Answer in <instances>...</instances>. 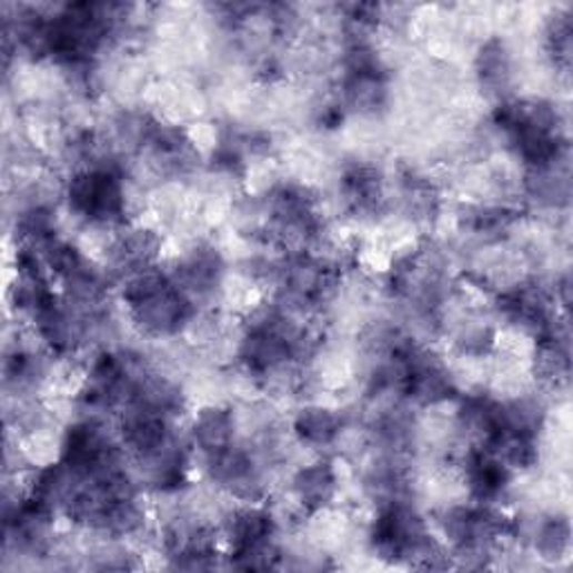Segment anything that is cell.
<instances>
[{
  "instance_id": "1",
  "label": "cell",
  "mask_w": 573,
  "mask_h": 573,
  "mask_svg": "<svg viewBox=\"0 0 573 573\" xmlns=\"http://www.w3.org/2000/svg\"><path fill=\"white\" fill-rule=\"evenodd\" d=\"M70 211L92 224H117L125 213V193L114 167L101 162L74 173L68 182Z\"/></svg>"
},
{
  "instance_id": "2",
  "label": "cell",
  "mask_w": 573,
  "mask_h": 573,
  "mask_svg": "<svg viewBox=\"0 0 573 573\" xmlns=\"http://www.w3.org/2000/svg\"><path fill=\"white\" fill-rule=\"evenodd\" d=\"M233 414L224 408H204L193 423V442L209 458L233 446Z\"/></svg>"
},
{
  "instance_id": "3",
  "label": "cell",
  "mask_w": 573,
  "mask_h": 573,
  "mask_svg": "<svg viewBox=\"0 0 573 573\" xmlns=\"http://www.w3.org/2000/svg\"><path fill=\"white\" fill-rule=\"evenodd\" d=\"M294 493L308 511H319L336 495V473L330 462H316L299 471Z\"/></svg>"
},
{
  "instance_id": "4",
  "label": "cell",
  "mask_w": 573,
  "mask_h": 573,
  "mask_svg": "<svg viewBox=\"0 0 573 573\" xmlns=\"http://www.w3.org/2000/svg\"><path fill=\"white\" fill-rule=\"evenodd\" d=\"M343 428V419L328 408H305L294 421L296 435L310 446H330Z\"/></svg>"
},
{
  "instance_id": "5",
  "label": "cell",
  "mask_w": 573,
  "mask_h": 573,
  "mask_svg": "<svg viewBox=\"0 0 573 573\" xmlns=\"http://www.w3.org/2000/svg\"><path fill=\"white\" fill-rule=\"evenodd\" d=\"M478 74L482 79V86L489 90H502L506 88L511 79V57L502 41H489L480 54H478Z\"/></svg>"
},
{
  "instance_id": "6",
  "label": "cell",
  "mask_w": 573,
  "mask_h": 573,
  "mask_svg": "<svg viewBox=\"0 0 573 573\" xmlns=\"http://www.w3.org/2000/svg\"><path fill=\"white\" fill-rule=\"evenodd\" d=\"M569 537H571V531H569V522L564 517L546 520L537 529L535 549L542 553V557L557 560V557H562L566 553Z\"/></svg>"
}]
</instances>
